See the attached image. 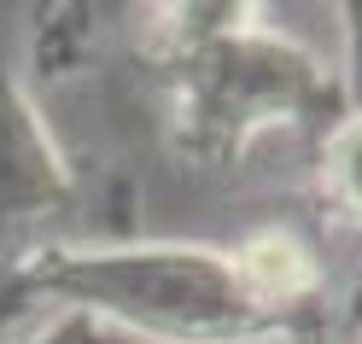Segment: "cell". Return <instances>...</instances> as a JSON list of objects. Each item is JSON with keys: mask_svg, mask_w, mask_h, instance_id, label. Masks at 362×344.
Wrapping results in <instances>:
<instances>
[{"mask_svg": "<svg viewBox=\"0 0 362 344\" xmlns=\"http://www.w3.org/2000/svg\"><path fill=\"white\" fill-rule=\"evenodd\" d=\"M12 344H117V338H111L100 321L76 315V309H47L35 327H24Z\"/></svg>", "mask_w": 362, "mask_h": 344, "instance_id": "cell-6", "label": "cell"}, {"mask_svg": "<svg viewBox=\"0 0 362 344\" xmlns=\"http://www.w3.org/2000/svg\"><path fill=\"white\" fill-rule=\"evenodd\" d=\"M339 35H345L339 88H345V105H362V0H345V6H339Z\"/></svg>", "mask_w": 362, "mask_h": 344, "instance_id": "cell-7", "label": "cell"}, {"mask_svg": "<svg viewBox=\"0 0 362 344\" xmlns=\"http://www.w3.org/2000/svg\"><path fill=\"white\" fill-rule=\"evenodd\" d=\"M315 210L345 234H362V105H345L315 134Z\"/></svg>", "mask_w": 362, "mask_h": 344, "instance_id": "cell-5", "label": "cell"}, {"mask_svg": "<svg viewBox=\"0 0 362 344\" xmlns=\"http://www.w3.org/2000/svg\"><path fill=\"white\" fill-rule=\"evenodd\" d=\"M76 198L82 187L71 152L47 129V111L35 105L24 76L0 64V297H12L24 268L64 239Z\"/></svg>", "mask_w": 362, "mask_h": 344, "instance_id": "cell-3", "label": "cell"}, {"mask_svg": "<svg viewBox=\"0 0 362 344\" xmlns=\"http://www.w3.org/2000/svg\"><path fill=\"white\" fill-rule=\"evenodd\" d=\"M12 297L76 309L111 338L141 344H315L322 333L263 304L216 239H59L24 268Z\"/></svg>", "mask_w": 362, "mask_h": 344, "instance_id": "cell-2", "label": "cell"}, {"mask_svg": "<svg viewBox=\"0 0 362 344\" xmlns=\"http://www.w3.org/2000/svg\"><path fill=\"white\" fill-rule=\"evenodd\" d=\"M228 251H234V263L245 274V286H252L263 304H275L292 321H310V327L327 321V268H322V251H315L298 227L263 222L252 234L228 239Z\"/></svg>", "mask_w": 362, "mask_h": 344, "instance_id": "cell-4", "label": "cell"}, {"mask_svg": "<svg viewBox=\"0 0 362 344\" xmlns=\"http://www.w3.org/2000/svg\"><path fill=\"white\" fill-rule=\"evenodd\" d=\"M345 321H351V333L362 344V274H356V286H351V304H345Z\"/></svg>", "mask_w": 362, "mask_h": 344, "instance_id": "cell-8", "label": "cell"}, {"mask_svg": "<svg viewBox=\"0 0 362 344\" xmlns=\"http://www.w3.org/2000/svg\"><path fill=\"white\" fill-rule=\"evenodd\" d=\"M134 47L164 88V129L181 164L234 170L269 134H322L345 111L339 71L263 6L193 0L134 12Z\"/></svg>", "mask_w": 362, "mask_h": 344, "instance_id": "cell-1", "label": "cell"}]
</instances>
